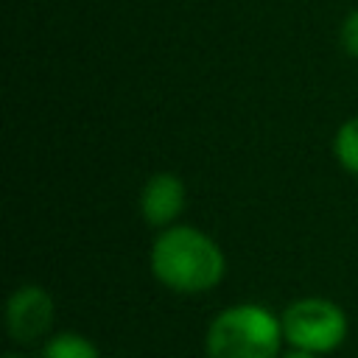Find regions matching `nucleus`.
Listing matches in <instances>:
<instances>
[{
    "instance_id": "20e7f679",
    "label": "nucleus",
    "mask_w": 358,
    "mask_h": 358,
    "mask_svg": "<svg viewBox=\"0 0 358 358\" xmlns=\"http://www.w3.org/2000/svg\"><path fill=\"white\" fill-rule=\"evenodd\" d=\"M56 322V302L39 282H20L6 299V333L14 344L42 341Z\"/></svg>"
},
{
    "instance_id": "0eeeda50",
    "label": "nucleus",
    "mask_w": 358,
    "mask_h": 358,
    "mask_svg": "<svg viewBox=\"0 0 358 358\" xmlns=\"http://www.w3.org/2000/svg\"><path fill=\"white\" fill-rule=\"evenodd\" d=\"M333 157L347 173L358 176V115L347 117L336 129V134H333Z\"/></svg>"
},
{
    "instance_id": "f03ea898",
    "label": "nucleus",
    "mask_w": 358,
    "mask_h": 358,
    "mask_svg": "<svg viewBox=\"0 0 358 358\" xmlns=\"http://www.w3.org/2000/svg\"><path fill=\"white\" fill-rule=\"evenodd\" d=\"M285 344L280 313L263 302L221 308L204 330L207 358H280Z\"/></svg>"
},
{
    "instance_id": "1a4fd4ad",
    "label": "nucleus",
    "mask_w": 358,
    "mask_h": 358,
    "mask_svg": "<svg viewBox=\"0 0 358 358\" xmlns=\"http://www.w3.org/2000/svg\"><path fill=\"white\" fill-rule=\"evenodd\" d=\"M280 358H322V355L308 352V350H299V347H288V350L280 352Z\"/></svg>"
},
{
    "instance_id": "f257e3e1",
    "label": "nucleus",
    "mask_w": 358,
    "mask_h": 358,
    "mask_svg": "<svg viewBox=\"0 0 358 358\" xmlns=\"http://www.w3.org/2000/svg\"><path fill=\"white\" fill-rule=\"evenodd\" d=\"M148 268L162 288L193 296L221 285L227 277V255L210 232L193 224H173L151 241Z\"/></svg>"
},
{
    "instance_id": "6e6552de",
    "label": "nucleus",
    "mask_w": 358,
    "mask_h": 358,
    "mask_svg": "<svg viewBox=\"0 0 358 358\" xmlns=\"http://www.w3.org/2000/svg\"><path fill=\"white\" fill-rule=\"evenodd\" d=\"M338 45L350 59H358V6L347 11L338 28Z\"/></svg>"
},
{
    "instance_id": "7ed1b4c3",
    "label": "nucleus",
    "mask_w": 358,
    "mask_h": 358,
    "mask_svg": "<svg viewBox=\"0 0 358 358\" xmlns=\"http://www.w3.org/2000/svg\"><path fill=\"white\" fill-rule=\"evenodd\" d=\"M282 336L288 347H299L316 355L336 352L350 333L344 308L327 296H299L280 313Z\"/></svg>"
},
{
    "instance_id": "39448f33",
    "label": "nucleus",
    "mask_w": 358,
    "mask_h": 358,
    "mask_svg": "<svg viewBox=\"0 0 358 358\" xmlns=\"http://www.w3.org/2000/svg\"><path fill=\"white\" fill-rule=\"evenodd\" d=\"M185 204H187V190H185L182 176L173 173V171L151 173L143 182L140 196H137L140 215L151 229H165V227L179 224V215L185 213Z\"/></svg>"
},
{
    "instance_id": "423d86ee",
    "label": "nucleus",
    "mask_w": 358,
    "mask_h": 358,
    "mask_svg": "<svg viewBox=\"0 0 358 358\" xmlns=\"http://www.w3.org/2000/svg\"><path fill=\"white\" fill-rule=\"evenodd\" d=\"M36 358H103V355L95 347V341H90L87 336L62 330V333H53L45 338Z\"/></svg>"
},
{
    "instance_id": "9d476101",
    "label": "nucleus",
    "mask_w": 358,
    "mask_h": 358,
    "mask_svg": "<svg viewBox=\"0 0 358 358\" xmlns=\"http://www.w3.org/2000/svg\"><path fill=\"white\" fill-rule=\"evenodd\" d=\"M3 358H31V355H25L22 350H8V352H6Z\"/></svg>"
}]
</instances>
